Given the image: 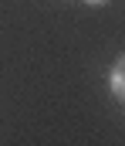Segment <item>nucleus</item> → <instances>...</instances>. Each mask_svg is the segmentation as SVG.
<instances>
[{"instance_id": "obj_1", "label": "nucleus", "mask_w": 125, "mask_h": 146, "mask_svg": "<svg viewBox=\"0 0 125 146\" xmlns=\"http://www.w3.org/2000/svg\"><path fill=\"white\" fill-rule=\"evenodd\" d=\"M108 88H112V95H115L118 102L125 99V58L115 61V68H112V75H108Z\"/></svg>"}, {"instance_id": "obj_2", "label": "nucleus", "mask_w": 125, "mask_h": 146, "mask_svg": "<svg viewBox=\"0 0 125 146\" xmlns=\"http://www.w3.org/2000/svg\"><path fill=\"white\" fill-rule=\"evenodd\" d=\"M84 3H91V7H105L108 0H84Z\"/></svg>"}]
</instances>
